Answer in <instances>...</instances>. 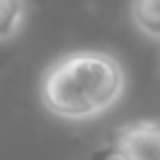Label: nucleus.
Listing matches in <instances>:
<instances>
[{"label":"nucleus","instance_id":"nucleus-2","mask_svg":"<svg viewBox=\"0 0 160 160\" xmlns=\"http://www.w3.org/2000/svg\"><path fill=\"white\" fill-rule=\"evenodd\" d=\"M112 160H160V120L144 118L123 126L115 133Z\"/></svg>","mask_w":160,"mask_h":160},{"label":"nucleus","instance_id":"nucleus-1","mask_svg":"<svg viewBox=\"0 0 160 160\" xmlns=\"http://www.w3.org/2000/svg\"><path fill=\"white\" fill-rule=\"evenodd\" d=\"M126 67L115 53L80 48L62 53L40 78V104L67 123H88L120 104L126 96Z\"/></svg>","mask_w":160,"mask_h":160},{"label":"nucleus","instance_id":"nucleus-4","mask_svg":"<svg viewBox=\"0 0 160 160\" xmlns=\"http://www.w3.org/2000/svg\"><path fill=\"white\" fill-rule=\"evenodd\" d=\"M27 22V0H0V43L19 38Z\"/></svg>","mask_w":160,"mask_h":160},{"label":"nucleus","instance_id":"nucleus-3","mask_svg":"<svg viewBox=\"0 0 160 160\" xmlns=\"http://www.w3.org/2000/svg\"><path fill=\"white\" fill-rule=\"evenodd\" d=\"M128 16L139 35L160 40V0H131Z\"/></svg>","mask_w":160,"mask_h":160}]
</instances>
